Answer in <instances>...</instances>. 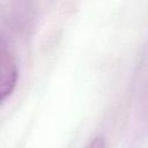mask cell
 <instances>
[{
    "mask_svg": "<svg viewBox=\"0 0 148 148\" xmlns=\"http://www.w3.org/2000/svg\"><path fill=\"white\" fill-rule=\"evenodd\" d=\"M86 148H106L105 147V141L102 136H96L94 138L88 145Z\"/></svg>",
    "mask_w": 148,
    "mask_h": 148,
    "instance_id": "2",
    "label": "cell"
},
{
    "mask_svg": "<svg viewBox=\"0 0 148 148\" xmlns=\"http://www.w3.org/2000/svg\"><path fill=\"white\" fill-rule=\"evenodd\" d=\"M17 62L12 52L1 49L0 52V101H5L14 90L17 81Z\"/></svg>",
    "mask_w": 148,
    "mask_h": 148,
    "instance_id": "1",
    "label": "cell"
}]
</instances>
